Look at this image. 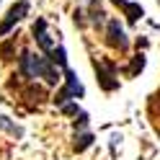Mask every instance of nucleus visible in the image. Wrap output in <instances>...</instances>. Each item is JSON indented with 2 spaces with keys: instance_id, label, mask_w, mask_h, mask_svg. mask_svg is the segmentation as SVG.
<instances>
[{
  "instance_id": "1",
  "label": "nucleus",
  "mask_w": 160,
  "mask_h": 160,
  "mask_svg": "<svg viewBox=\"0 0 160 160\" xmlns=\"http://www.w3.org/2000/svg\"><path fill=\"white\" fill-rule=\"evenodd\" d=\"M18 70H21V78H44L49 85H54L59 80V72L54 62L49 57H42V54H31V52H21L18 57Z\"/></svg>"
},
{
  "instance_id": "2",
  "label": "nucleus",
  "mask_w": 160,
  "mask_h": 160,
  "mask_svg": "<svg viewBox=\"0 0 160 160\" xmlns=\"http://www.w3.org/2000/svg\"><path fill=\"white\" fill-rule=\"evenodd\" d=\"M62 70H65V88H59L57 96H54V103H57V106L67 103L70 98H83V96H85V88H83V83L78 80L75 70H70V67H62Z\"/></svg>"
},
{
  "instance_id": "3",
  "label": "nucleus",
  "mask_w": 160,
  "mask_h": 160,
  "mask_svg": "<svg viewBox=\"0 0 160 160\" xmlns=\"http://www.w3.org/2000/svg\"><path fill=\"white\" fill-rule=\"evenodd\" d=\"M93 67H96V75H98V85H101L106 93L116 91L119 88V80H116L119 67L114 62H108V59H93Z\"/></svg>"
},
{
  "instance_id": "4",
  "label": "nucleus",
  "mask_w": 160,
  "mask_h": 160,
  "mask_svg": "<svg viewBox=\"0 0 160 160\" xmlns=\"http://www.w3.org/2000/svg\"><path fill=\"white\" fill-rule=\"evenodd\" d=\"M26 13H28V3H26V0H18L16 5H11V8H8L5 18L0 21V36H8V34H11V31H13V26L21 21Z\"/></svg>"
},
{
  "instance_id": "5",
  "label": "nucleus",
  "mask_w": 160,
  "mask_h": 160,
  "mask_svg": "<svg viewBox=\"0 0 160 160\" xmlns=\"http://www.w3.org/2000/svg\"><path fill=\"white\" fill-rule=\"evenodd\" d=\"M106 44L111 47V49H119V52H127V47H129V39L124 34V28L122 23L116 21H108V31H106Z\"/></svg>"
},
{
  "instance_id": "6",
  "label": "nucleus",
  "mask_w": 160,
  "mask_h": 160,
  "mask_svg": "<svg viewBox=\"0 0 160 160\" xmlns=\"http://www.w3.org/2000/svg\"><path fill=\"white\" fill-rule=\"evenodd\" d=\"M31 34H34V42H36V47L42 49L44 54H49L52 52V39H49V34H47V21L44 18H36V23L31 26Z\"/></svg>"
},
{
  "instance_id": "7",
  "label": "nucleus",
  "mask_w": 160,
  "mask_h": 160,
  "mask_svg": "<svg viewBox=\"0 0 160 160\" xmlns=\"http://www.w3.org/2000/svg\"><path fill=\"white\" fill-rule=\"evenodd\" d=\"M93 134L91 132H85V129H83V132H78L75 134V142H72V150H75V152H83V150H88V147H91L93 145Z\"/></svg>"
},
{
  "instance_id": "8",
  "label": "nucleus",
  "mask_w": 160,
  "mask_h": 160,
  "mask_svg": "<svg viewBox=\"0 0 160 160\" xmlns=\"http://www.w3.org/2000/svg\"><path fill=\"white\" fill-rule=\"evenodd\" d=\"M114 3H116V5H119V8H122V11L127 13V18H129L132 23L137 21L139 16H142V8H139L137 3H127V0H114Z\"/></svg>"
},
{
  "instance_id": "9",
  "label": "nucleus",
  "mask_w": 160,
  "mask_h": 160,
  "mask_svg": "<svg viewBox=\"0 0 160 160\" xmlns=\"http://www.w3.org/2000/svg\"><path fill=\"white\" fill-rule=\"evenodd\" d=\"M49 59H52L54 65H59V67H67V52H65V47H52Z\"/></svg>"
},
{
  "instance_id": "10",
  "label": "nucleus",
  "mask_w": 160,
  "mask_h": 160,
  "mask_svg": "<svg viewBox=\"0 0 160 160\" xmlns=\"http://www.w3.org/2000/svg\"><path fill=\"white\" fill-rule=\"evenodd\" d=\"M142 67H145V54H134V57H132V65L127 67V75L134 78L137 72H142Z\"/></svg>"
},
{
  "instance_id": "11",
  "label": "nucleus",
  "mask_w": 160,
  "mask_h": 160,
  "mask_svg": "<svg viewBox=\"0 0 160 160\" xmlns=\"http://www.w3.org/2000/svg\"><path fill=\"white\" fill-rule=\"evenodd\" d=\"M0 129L11 132L13 137H23V129H21V127H16V124H11V122H8V116H0Z\"/></svg>"
},
{
  "instance_id": "12",
  "label": "nucleus",
  "mask_w": 160,
  "mask_h": 160,
  "mask_svg": "<svg viewBox=\"0 0 160 160\" xmlns=\"http://www.w3.org/2000/svg\"><path fill=\"white\" fill-rule=\"evenodd\" d=\"M103 8L101 5H98V0H93V3H91V23H101L103 21Z\"/></svg>"
},
{
  "instance_id": "13",
  "label": "nucleus",
  "mask_w": 160,
  "mask_h": 160,
  "mask_svg": "<svg viewBox=\"0 0 160 160\" xmlns=\"http://www.w3.org/2000/svg\"><path fill=\"white\" fill-rule=\"evenodd\" d=\"M13 52H16V42H8V44L0 47V57H3V59H11Z\"/></svg>"
},
{
  "instance_id": "14",
  "label": "nucleus",
  "mask_w": 160,
  "mask_h": 160,
  "mask_svg": "<svg viewBox=\"0 0 160 160\" xmlns=\"http://www.w3.org/2000/svg\"><path fill=\"white\" fill-rule=\"evenodd\" d=\"M62 114L65 116H78V103H62Z\"/></svg>"
},
{
  "instance_id": "15",
  "label": "nucleus",
  "mask_w": 160,
  "mask_h": 160,
  "mask_svg": "<svg viewBox=\"0 0 160 160\" xmlns=\"http://www.w3.org/2000/svg\"><path fill=\"white\" fill-rule=\"evenodd\" d=\"M152 103H158V106H160V93H158V96L152 98Z\"/></svg>"
}]
</instances>
